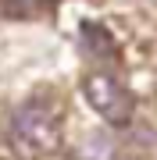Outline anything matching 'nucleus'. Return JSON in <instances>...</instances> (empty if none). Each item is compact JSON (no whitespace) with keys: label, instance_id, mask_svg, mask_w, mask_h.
<instances>
[{"label":"nucleus","instance_id":"nucleus-4","mask_svg":"<svg viewBox=\"0 0 157 160\" xmlns=\"http://www.w3.org/2000/svg\"><path fill=\"white\" fill-rule=\"evenodd\" d=\"M114 153V142L107 135H89V142L79 149V160H111Z\"/></svg>","mask_w":157,"mask_h":160},{"label":"nucleus","instance_id":"nucleus-1","mask_svg":"<svg viewBox=\"0 0 157 160\" xmlns=\"http://www.w3.org/2000/svg\"><path fill=\"white\" fill-rule=\"evenodd\" d=\"M7 142L22 160H43L61 146V118L47 100H25L14 107Z\"/></svg>","mask_w":157,"mask_h":160},{"label":"nucleus","instance_id":"nucleus-2","mask_svg":"<svg viewBox=\"0 0 157 160\" xmlns=\"http://www.w3.org/2000/svg\"><path fill=\"white\" fill-rule=\"evenodd\" d=\"M82 92H86L89 107H93L97 114L107 121V125H114V128H125L128 121H132V114H136V100H132V92H128L122 82L114 78V75H107V71H93V75H86Z\"/></svg>","mask_w":157,"mask_h":160},{"label":"nucleus","instance_id":"nucleus-5","mask_svg":"<svg viewBox=\"0 0 157 160\" xmlns=\"http://www.w3.org/2000/svg\"><path fill=\"white\" fill-rule=\"evenodd\" d=\"M43 11L39 0H7V14L11 18H36Z\"/></svg>","mask_w":157,"mask_h":160},{"label":"nucleus","instance_id":"nucleus-3","mask_svg":"<svg viewBox=\"0 0 157 160\" xmlns=\"http://www.w3.org/2000/svg\"><path fill=\"white\" fill-rule=\"evenodd\" d=\"M79 39H82V46H86L89 57H97V61H118L114 36H111L100 22H82L79 25Z\"/></svg>","mask_w":157,"mask_h":160}]
</instances>
